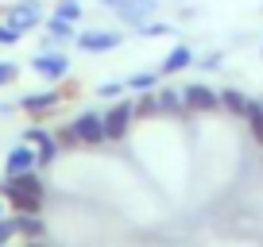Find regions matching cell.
I'll return each mask as SVG.
<instances>
[{"label": "cell", "mask_w": 263, "mask_h": 247, "mask_svg": "<svg viewBox=\"0 0 263 247\" xmlns=\"http://www.w3.org/2000/svg\"><path fill=\"white\" fill-rule=\"evenodd\" d=\"M0 216H4V197H0Z\"/></svg>", "instance_id": "29"}, {"label": "cell", "mask_w": 263, "mask_h": 247, "mask_svg": "<svg viewBox=\"0 0 263 247\" xmlns=\"http://www.w3.org/2000/svg\"><path fill=\"white\" fill-rule=\"evenodd\" d=\"M221 62H224V58L213 50V54H205V58H201V70H221Z\"/></svg>", "instance_id": "27"}, {"label": "cell", "mask_w": 263, "mask_h": 247, "mask_svg": "<svg viewBox=\"0 0 263 247\" xmlns=\"http://www.w3.org/2000/svg\"><path fill=\"white\" fill-rule=\"evenodd\" d=\"M54 16L78 24V19H82V4H78V0H58V4H54Z\"/></svg>", "instance_id": "21"}, {"label": "cell", "mask_w": 263, "mask_h": 247, "mask_svg": "<svg viewBox=\"0 0 263 247\" xmlns=\"http://www.w3.org/2000/svg\"><path fill=\"white\" fill-rule=\"evenodd\" d=\"M159 77H163L159 70H151V74L143 70V74H132L124 85H128V89H136V93H143V89H159Z\"/></svg>", "instance_id": "19"}, {"label": "cell", "mask_w": 263, "mask_h": 247, "mask_svg": "<svg viewBox=\"0 0 263 247\" xmlns=\"http://www.w3.org/2000/svg\"><path fill=\"white\" fill-rule=\"evenodd\" d=\"M78 50H85V54H108V50H120L124 47V35L120 31H97V27H89V31H78Z\"/></svg>", "instance_id": "9"}, {"label": "cell", "mask_w": 263, "mask_h": 247, "mask_svg": "<svg viewBox=\"0 0 263 247\" xmlns=\"http://www.w3.org/2000/svg\"><path fill=\"white\" fill-rule=\"evenodd\" d=\"M27 170H39V155H35L31 143L20 139L16 147L4 155V174H27Z\"/></svg>", "instance_id": "11"}, {"label": "cell", "mask_w": 263, "mask_h": 247, "mask_svg": "<svg viewBox=\"0 0 263 247\" xmlns=\"http://www.w3.org/2000/svg\"><path fill=\"white\" fill-rule=\"evenodd\" d=\"M12 247H47V239H24V243H12Z\"/></svg>", "instance_id": "28"}, {"label": "cell", "mask_w": 263, "mask_h": 247, "mask_svg": "<svg viewBox=\"0 0 263 247\" xmlns=\"http://www.w3.org/2000/svg\"><path fill=\"white\" fill-rule=\"evenodd\" d=\"M221 108L229 116H240V120H244L248 108H252V97H244L240 89H221Z\"/></svg>", "instance_id": "17"}, {"label": "cell", "mask_w": 263, "mask_h": 247, "mask_svg": "<svg viewBox=\"0 0 263 247\" xmlns=\"http://www.w3.org/2000/svg\"><path fill=\"white\" fill-rule=\"evenodd\" d=\"M132 116H136V120H155L159 116V93L155 89L136 93V97H132Z\"/></svg>", "instance_id": "16"}, {"label": "cell", "mask_w": 263, "mask_h": 247, "mask_svg": "<svg viewBox=\"0 0 263 247\" xmlns=\"http://www.w3.org/2000/svg\"><path fill=\"white\" fill-rule=\"evenodd\" d=\"M12 220H16V236L20 243L24 239H47V224H43V213L31 216V213H12Z\"/></svg>", "instance_id": "13"}, {"label": "cell", "mask_w": 263, "mask_h": 247, "mask_svg": "<svg viewBox=\"0 0 263 247\" xmlns=\"http://www.w3.org/2000/svg\"><path fill=\"white\" fill-rule=\"evenodd\" d=\"M12 243H20V236H16V220L4 213V216H0V247H12Z\"/></svg>", "instance_id": "22"}, {"label": "cell", "mask_w": 263, "mask_h": 247, "mask_svg": "<svg viewBox=\"0 0 263 247\" xmlns=\"http://www.w3.org/2000/svg\"><path fill=\"white\" fill-rule=\"evenodd\" d=\"M43 19H47L43 0H16V4H8V8H4V24H12L20 35H27V31H35V27H43Z\"/></svg>", "instance_id": "4"}, {"label": "cell", "mask_w": 263, "mask_h": 247, "mask_svg": "<svg viewBox=\"0 0 263 247\" xmlns=\"http://www.w3.org/2000/svg\"><path fill=\"white\" fill-rule=\"evenodd\" d=\"M124 89H128L124 81H101L97 85V97H124Z\"/></svg>", "instance_id": "26"}, {"label": "cell", "mask_w": 263, "mask_h": 247, "mask_svg": "<svg viewBox=\"0 0 263 247\" xmlns=\"http://www.w3.org/2000/svg\"><path fill=\"white\" fill-rule=\"evenodd\" d=\"M58 93H62V105H66V100H74L78 93H82V85H78L74 77H62V81H58Z\"/></svg>", "instance_id": "25"}, {"label": "cell", "mask_w": 263, "mask_h": 247, "mask_svg": "<svg viewBox=\"0 0 263 247\" xmlns=\"http://www.w3.org/2000/svg\"><path fill=\"white\" fill-rule=\"evenodd\" d=\"M155 93H159V116H174V120H186L190 116L182 89H155Z\"/></svg>", "instance_id": "12"}, {"label": "cell", "mask_w": 263, "mask_h": 247, "mask_svg": "<svg viewBox=\"0 0 263 247\" xmlns=\"http://www.w3.org/2000/svg\"><path fill=\"white\" fill-rule=\"evenodd\" d=\"M16 77H20V66L8 62V58H0V89H4V85H16Z\"/></svg>", "instance_id": "23"}, {"label": "cell", "mask_w": 263, "mask_h": 247, "mask_svg": "<svg viewBox=\"0 0 263 247\" xmlns=\"http://www.w3.org/2000/svg\"><path fill=\"white\" fill-rule=\"evenodd\" d=\"M101 4L112 8L116 19H120L124 27H136V31H140L147 19H155V12H159V0H101Z\"/></svg>", "instance_id": "3"}, {"label": "cell", "mask_w": 263, "mask_h": 247, "mask_svg": "<svg viewBox=\"0 0 263 247\" xmlns=\"http://www.w3.org/2000/svg\"><path fill=\"white\" fill-rule=\"evenodd\" d=\"M0 197L12 213H43V201H47V181H43L39 170H27V174H4L0 178Z\"/></svg>", "instance_id": "1"}, {"label": "cell", "mask_w": 263, "mask_h": 247, "mask_svg": "<svg viewBox=\"0 0 263 247\" xmlns=\"http://www.w3.org/2000/svg\"><path fill=\"white\" fill-rule=\"evenodd\" d=\"M20 39H24V35H20L12 24H4V19H0V47H16Z\"/></svg>", "instance_id": "24"}, {"label": "cell", "mask_w": 263, "mask_h": 247, "mask_svg": "<svg viewBox=\"0 0 263 247\" xmlns=\"http://www.w3.org/2000/svg\"><path fill=\"white\" fill-rule=\"evenodd\" d=\"M132 123H136V116H132V100L128 97L112 100V108L105 112V139L108 143H120L124 135L132 132Z\"/></svg>", "instance_id": "7"}, {"label": "cell", "mask_w": 263, "mask_h": 247, "mask_svg": "<svg viewBox=\"0 0 263 247\" xmlns=\"http://www.w3.org/2000/svg\"><path fill=\"white\" fill-rule=\"evenodd\" d=\"M43 31L50 35V39L62 47V43H70V39H78V24H70V19H62V16H54L50 12L47 19H43Z\"/></svg>", "instance_id": "14"}, {"label": "cell", "mask_w": 263, "mask_h": 247, "mask_svg": "<svg viewBox=\"0 0 263 247\" xmlns=\"http://www.w3.org/2000/svg\"><path fill=\"white\" fill-rule=\"evenodd\" d=\"M54 139H58V147H62V151H78V147H82L74 123H58V128H54Z\"/></svg>", "instance_id": "20"}, {"label": "cell", "mask_w": 263, "mask_h": 247, "mask_svg": "<svg viewBox=\"0 0 263 247\" xmlns=\"http://www.w3.org/2000/svg\"><path fill=\"white\" fill-rule=\"evenodd\" d=\"M248 132H252V139L263 147V100H252V108H248Z\"/></svg>", "instance_id": "18"}, {"label": "cell", "mask_w": 263, "mask_h": 247, "mask_svg": "<svg viewBox=\"0 0 263 247\" xmlns=\"http://www.w3.org/2000/svg\"><path fill=\"white\" fill-rule=\"evenodd\" d=\"M70 123H74V132H78V139H82V147H101V143H108V139H105V112L85 108V112H78Z\"/></svg>", "instance_id": "8"}, {"label": "cell", "mask_w": 263, "mask_h": 247, "mask_svg": "<svg viewBox=\"0 0 263 247\" xmlns=\"http://www.w3.org/2000/svg\"><path fill=\"white\" fill-rule=\"evenodd\" d=\"M16 108H20V112H24L31 123H47L50 116L62 108V93H58V85H50V89H39V93H24Z\"/></svg>", "instance_id": "2"}, {"label": "cell", "mask_w": 263, "mask_h": 247, "mask_svg": "<svg viewBox=\"0 0 263 247\" xmlns=\"http://www.w3.org/2000/svg\"><path fill=\"white\" fill-rule=\"evenodd\" d=\"M31 74H39L43 81H62V77H70V58H66V50H39V54L31 58Z\"/></svg>", "instance_id": "6"}, {"label": "cell", "mask_w": 263, "mask_h": 247, "mask_svg": "<svg viewBox=\"0 0 263 247\" xmlns=\"http://www.w3.org/2000/svg\"><path fill=\"white\" fill-rule=\"evenodd\" d=\"M24 143L35 147V155H39V170L54 166V158L62 155V147H58V139H54V128H47V123H27V128H24Z\"/></svg>", "instance_id": "5"}, {"label": "cell", "mask_w": 263, "mask_h": 247, "mask_svg": "<svg viewBox=\"0 0 263 247\" xmlns=\"http://www.w3.org/2000/svg\"><path fill=\"white\" fill-rule=\"evenodd\" d=\"M194 66V50L186 47V43H178V47L171 50V54L163 58V66H159V74H182V70Z\"/></svg>", "instance_id": "15"}, {"label": "cell", "mask_w": 263, "mask_h": 247, "mask_svg": "<svg viewBox=\"0 0 263 247\" xmlns=\"http://www.w3.org/2000/svg\"><path fill=\"white\" fill-rule=\"evenodd\" d=\"M182 97H186L190 112H217V108H221V93L201 85V81H190L186 89H182Z\"/></svg>", "instance_id": "10"}]
</instances>
